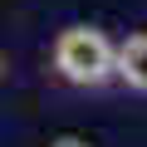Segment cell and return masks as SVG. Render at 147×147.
<instances>
[{"instance_id":"1","label":"cell","mask_w":147,"mask_h":147,"mask_svg":"<svg viewBox=\"0 0 147 147\" xmlns=\"http://www.w3.org/2000/svg\"><path fill=\"white\" fill-rule=\"evenodd\" d=\"M113 49H118V44H113L103 30H93V25H69V30L54 34L49 59H54V74H59L64 84L98 88V84L113 79Z\"/></svg>"},{"instance_id":"2","label":"cell","mask_w":147,"mask_h":147,"mask_svg":"<svg viewBox=\"0 0 147 147\" xmlns=\"http://www.w3.org/2000/svg\"><path fill=\"white\" fill-rule=\"evenodd\" d=\"M113 79H123L132 93H147V34H127L113 49Z\"/></svg>"},{"instance_id":"3","label":"cell","mask_w":147,"mask_h":147,"mask_svg":"<svg viewBox=\"0 0 147 147\" xmlns=\"http://www.w3.org/2000/svg\"><path fill=\"white\" fill-rule=\"evenodd\" d=\"M49 147H93V142H84V137H54Z\"/></svg>"},{"instance_id":"4","label":"cell","mask_w":147,"mask_h":147,"mask_svg":"<svg viewBox=\"0 0 147 147\" xmlns=\"http://www.w3.org/2000/svg\"><path fill=\"white\" fill-rule=\"evenodd\" d=\"M0 79H5V54H0Z\"/></svg>"}]
</instances>
